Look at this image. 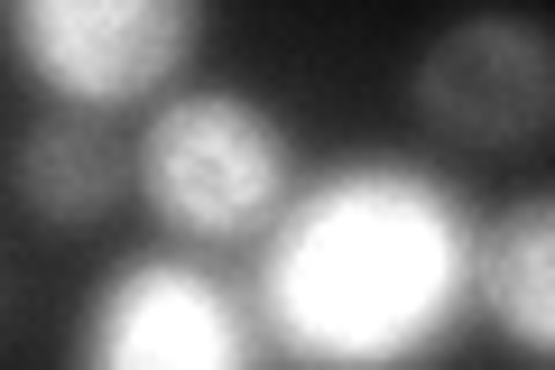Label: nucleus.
<instances>
[{
    "mask_svg": "<svg viewBox=\"0 0 555 370\" xmlns=\"http://www.w3.org/2000/svg\"><path fill=\"white\" fill-rule=\"evenodd\" d=\"M0 38L20 84H38L56 112L112 120L130 102L158 112L204 47V0H10Z\"/></svg>",
    "mask_w": 555,
    "mask_h": 370,
    "instance_id": "20e7f679",
    "label": "nucleus"
},
{
    "mask_svg": "<svg viewBox=\"0 0 555 370\" xmlns=\"http://www.w3.org/2000/svg\"><path fill=\"white\" fill-rule=\"evenodd\" d=\"M139 157V204L167 241L185 251H222V241H259L287 195H297V130L287 112L241 84H177L130 139Z\"/></svg>",
    "mask_w": 555,
    "mask_h": 370,
    "instance_id": "f03ea898",
    "label": "nucleus"
},
{
    "mask_svg": "<svg viewBox=\"0 0 555 370\" xmlns=\"http://www.w3.org/2000/svg\"><path fill=\"white\" fill-rule=\"evenodd\" d=\"M10 195H20V214L47 222V232H93V222H112L120 195H139V157L120 149L102 120L56 112V120H38V130L10 149Z\"/></svg>",
    "mask_w": 555,
    "mask_h": 370,
    "instance_id": "423d86ee",
    "label": "nucleus"
},
{
    "mask_svg": "<svg viewBox=\"0 0 555 370\" xmlns=\"http://www.w3.org/2000/svg\"><path fill=\"white\" fill-rule=\"evenodd\" d=\"M250 306L287 370H426L481 315V222L426 157L352 149L259 232Z\"/></svg>",
    "mask_w": 555,
    "mask_h": 370,
    "instance_id": "f257e3e1",
    "label": "nucleus"
},
{
    "mask_svg": "<svg viewBox=\"0 0 555 370\" xmlns=\"http://www.w3.org/2000/svg\"><path fill=\"white\" fill-rule=\"evenodd\" d=\"M408 102L426 130L463 149H528L555 120V38L537 20H454L408 75Z\"/></svg>",
    "mask_w": 555,
    "mask_h": 370,
    "instance_id": "39448f33",
    "label": "nucleus"
},
{
    "mask_svg": "<svg viewBox=\"0 0 555 370\" xmlns=\"http://www.w3.org/2000/svg\"><path fill=\"white\" fill-rule=\"evenodd\" d=\"M481 324L528 361H555V186L481 222Z\"/></svg>",
    "mask_w": 555,
    "mask_h": 370,
    "instance_id": "0eeeda50",
    "label": "nucleus"
},
{
    "mask_svg": "<svg viewBox=\"0 0 555 370\" xmlns=\"http://www.w3.org/2000/svg\"><path fill=\"white\" fill-rule=\"evenodd\" d=\"M259 306L185 241L130 251L93 278L65 370H269Z\"/></svg>",
    "mask_w": 555,
    "mask_h": 370,
    "instance_id": "7ed1b4c3",
    "label": "nucleus"
}]
</instances>
